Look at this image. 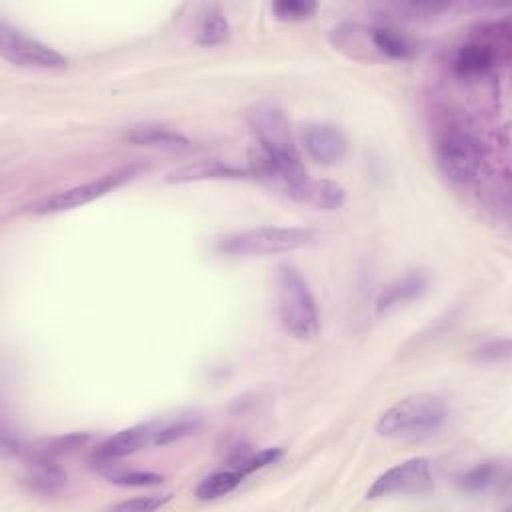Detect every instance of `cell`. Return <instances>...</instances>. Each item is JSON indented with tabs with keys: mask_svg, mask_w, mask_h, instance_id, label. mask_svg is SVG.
I'll return each mask as SVG.
<instances>
[{
	"mask_svg": "<svg viewBox=\"0 0 512 512\" xmlns=\"http://www.w3.org/2000/svg\"><path fill=\"white\" fill-rule=\"evenodd\" d=\"M446 418V406L440 396L416 392L400 398L386 408L378 422L376 432L384 438L414 440L436 432Z\"/></svg>",
	"mask_w": 512,
	"mask_h": 512,
	"instance_id": "1",
	"label": "cell"
},
{
	"mask_svg": "<svg viewBox=\"0 0 512 512\" xmlns=\"http://www.w3.org/2000/svg\"><path fill=\"white\" fill-rule=\"evenodd\" d=\"M276 302L284 330L298 338L310 340L318 332V308L306 278L292 264H282L276 272Z\"/></svg>",
	"mask_w": 512,
	"mask_h": 512,
	"instance_id": "2",
	"label": "cell"
},
{
	"mask_svg": "<svg viewBox=\"0 0 512 512\" xmlns=\"http://www.w3.org/2000/svg\"><path fill=\"white\" fill-rule=\"evenodd\" d=\"M316 232L300 226H256L228 234L216 242V250L230 256L282 254L312 244Z\"/></svg>",
	"mask_w": 512,
	"mask_h": 512,
	"instance_id": "3",
	"label": "cell"
},
{
	"mask_svg": "<svg viewBox=\"0 0 512 512\" xmlns=\"http://www.w3.org/2000/svg\"><path fill=\"white\" fill-rule=\"evenodd\" d=\"M484 144L466 130H448L436 144V164L452 184L472 182L484 164Z\"/></svg>",
	"mask_w": 512,
	"mask_h": 512,
	"instance_id": "4",
	"label": "cell"
},
{
	"mask_svg": "<svg viewBox=\"0 0 512 512\" xmlns=\"http://www.w3.org/2000/svg\"><path fill=\"white\" fill-rule=\"evenodd\" d=\"M138 172H140V166H134V164L118 168V170H112V172L102 174V176H98L94 180H88L84 184H76L72 188L54 192V194H50V196L30 204L28 210L32 214H56V212L78 208L82 204H88V202H92L96 198L106 196L114 188H118L124 182L132 180Z\"/></svg>",
	"mask_w": 512,
	"mask_h": 512,
	"instance_id": "5",
	"label": "cell"
},
{
	"mask_svg": "<svg viewBox=\"0 0 512 512\" xmlns=\"http://www.w3.org/2000/svg\"><path fill=\"white\" fill-rule=\"evenodd\" d=\"M254 144L276 156H300L286 112L272 102H260L246 114Z\"/></svg>",
	"mask_w": 512,
	"mask_h": 512,
	"instance_id": "6",
	"label": "cell"
},
{
	"mask_svg": "<svg viewBox=\"0 0 512 512\" xmlns=\"http://www.w3.org/2000/svg\"><path fill=\"white\" fill-rule=\"evenodd\" d=\"M0 54L18 66H32L42 70H62L68 66V58L64 54L12 28L6 20L0 22Z\"/></svg>",
	"mask_w": 512,
	"mask_h": 512,
	"instance_id": "7",
	"label": "cell"
},
{
	"mask_svg": "<svg viewBox=\"0 0 512 512\" xmlns=\"http://www.w3.org/2000/svg\"><path fill=\"white\" fill-rule=\"evenodd\" d=\"M432 488L428 458H408L382 472L366 490V498H384L392 494H424Z\"/></svg>",
	"mask_w": 512,
	"mask_h": 512,
	"instance_id": "8",
	"label": "cell"
},
{
	"mask_svg": "<svg viewBox=\"0 0 512 512\" xmlns=\"http://www.w3.org/2000/svg\"><path fill=\"white\" fill-rule=\"evenodd\" d=\"M300 138L306 154L322 166L340 162L348 150L346 134L328 122H308L302 126Z\"/></svg>",
	"mask_w": 512,
	"mask_h": 512,
	"instance_id": "9",
	"label": "cell"
},
{
	"mask_svg": "<svg viewBox=\"0 0 512 512\" xmlns=\"http://www.w3.org/2000/svg\"><path fill=\"white\" fill-rule=\"evenodd\" d=\"M158 428H160V422H144L112 434L100 446L94 448L92 462L98 466H110L112 462L142 450L146 444L154 440Z\"/></svg>",
	"mask_w": 512,
	"mask_h": 512,
	"instance_id": "10",
	"label": "cell"
},
{
	"mask_svg": "<svg viewBox=\"0 0 512 512\" xmlns=\"http://www.w3.org/2000/svg\"><path fill=\"white\" fill-rule=\"evenodd\" d=\"M22 482L36 494L52 496L66 486V472L54 462V458L28 454Z\"/></svg>",
	"mask_w": 512,
	"mask_h": 512,
	"instance_id": "11",
	"label": "cell"
},
{
	"mask_svg": "<svg viewBox=\"0 0 512 512\" xmlns=\"http://www.w3.org/2000/svg\"><path fill=\"white\" fill-rule=\"evenodd\" d=\"M496 62V44L492 38H470L462 44L452 60L458 76H476L488 72Z\"/></svg>",
	"mask_w": 512,
	"mask_h": 512,
	"instance_id": "12",
	"label": "cell"
},
{
	"mask_svg": "<svg viewBox=\"0 0 512 512\" xmlns=\"http://www.w3.org/2000/svg\"><path fill=\"white\" fill-rule=\"evenodd\" d=\"M124 140L134 146H150L164 150H186L190 148V140L164 124H136L124 130Z\"/></svg>",
	"mask_w": 512,
	"mask_h": 512,
	"instance_id": "13",
	"label": "cell"
},
{
	"mask_svg": "<svg viewBox=\"0 0 512 512\" xmlns=\"http://www.w3.org/2000/svg\"><path fill=\"white\" fill-rule=\"evenodd\" d=\"M248 170L222 160H198L184 164L166 174L168 182H196V180H220V178H246Z\"/></svg>",
	"mask_w": 512,
	"mask_h": 512,
	"instance_id": "14",
	"label": "cell"
},
{
	"mask_svg": "<svg viewBox=\"0 0 512 512\" xmlns=\"http://www.w3.org/2000/svg\"><path fill=\"white\" fill-rule=\"evenodd\" d=\"M426 276L422 272H408L394 282H390L376 298V312L384 314L390 312L414 298H418L426 290Z\"/></svg>",
	"mask_w": 512,
	"mask_h": 512,
	"instance_id": "15",
	"label": "cell"
},
{
	"mask_svg": "<svg viewBox=\"0 0 512 512\" xmlns=\"http://www.w3.org/2000/svg\"><path fill=\"white\" fill-rule=\"evenodd\" d=\"M372 48L390 60H406L416 54V42L398 28L374 26L366 32Z\"/></svg>",
	"mask_w": 512,
	"mask_h": 512,
	"instance_id": "16",
	"label": "cell"
},
{
	"mask_svg": "<svg viewBox=\"0 0 512 512\" xmlns=\"http://www.w3.org/2000/svg\"><path fill=\"white\" fill-rule=\"evenodd\" d=\"M246 476L236 464H230L228 468L216 470L208 474L198 486H196V498L198 500H216L226 494H230Z\"/></svg>",
	"mask_w": 512,
	"mask_h": 512,
	"instance_id": "17",
	"label": "cell"
},
{
	"mask_svg": "<svg viewBox=\"0 0 512 512\" xmlns=\"http://www.w3.org/2000/svg\"><path fill=\"white\" fill-rule=\"evenodd\" d=\"M90 438L92 436L88 432H70V434H62V436L44 438L34 448H30L28 454L46 456V458H54L56 460L62 454H70V452L86 446L90 442Z\"/></svg>",
	"mask_w": 512,
	"mask_h": 512,
	"instance_id": "18",
	"label": "cell"
},
{
	"mask_svg": "<svg viewBox=\"0 0 512 512\" xmlns=\"http://www.w3.org/2000/svg\"><path fill=\"white\" fill-rule=\"evenodd\" d=\"M228 34H230V26L220 10L208 8L204 14H200L196 24V42L200 46L222 44L228 38Z\"/></svg>",
	"mask_w": 512,
	"mask_h": 512,
	"instance_id": "19",
	"label": "cell"
},
{
	"mask_svg": "<svg viewBox=\"0 0 512 512\" xmlns=\"http://www.w3.org/2000/svg\"><path fill=\"white\" fill-rule=\"evenodd\" d=\"M346 190L334 180H312L306 204L320 210H336L344 204Z\"/></svg>",
	"mask_w": 512,
	"mask_h": 512,
	"instance_id": "20",
	"label": "cell"
},
{
	"mask_svg": "<svg viewBox=\"0 0 512 512\" xmlns=\"http://www.w3.org/2000/svg\"><path fill=\"white\" fill-rule=\"evenodd\" d=\"M496 480H498V466H494L492 462H484V464H478V466L470 468L468 472H464L458 478V484L466 492H482V490L490 488Z\"/></svg>",
	"mask_w": 512,
	"mask_h": 512,
	"instance_id": "21",
	"label": "cell"
},
{
	"mask_svg": "<svg viewBox=\"0 0 512 512\" xmlns=\"http://www.w3.org/2000/svg\"><path fill=\"white\" fill-rule=\"evenodd\" d=\"M272 12L282 22H302L316 12V2L308 0H278L272 4Z\"/></svg>",
	"mask_w": 512,
	"mask_h": 512,
	"instance_id": "22",
	"label": "cell"
},
{
	"mask_svg": "<svg viewBox=\"0 0 512 512\" xmlns=\"http://www.w3.org/2000/svg\"><path fill=\"white\" fill-rule=\"evenodd\" d=\"M200 426V422L196 418H178L170 424H160L152 444L156 446H164V444H170V442H176V440H182L186 436H190L192 432H196Z\"/></svg>",
	"mask_w": 512,
	"mask_h": 512,
	"instance_id": "23",
	"label": "cell"
},
{
	"mask_svg": "<svg viewBox=\"0 0 512 512\" xmlns=\"http://www.w3.org/2000/svg\"><path fill=\"white\" fill-rule=\"evenodd\" d=\"M108 480L112 484H118V486H158L164 482V478L156 472H146V470H122V472H108L106 474Z\"/></svg>",
	"mask_w": 512,
	"mask_h": 512,
	"instance_id": "24",
	"label": "cell"
},
{
	"mask_svg": "<svg viewBox=\"0 0 512 512\" xmlns=\"http://www.w3.org/2000/svg\"><path fill=\"white\" fill-rule=\"evenodd\" d=\"M172 496L170 494H150V496H136L124 502H118L114 506H110V510L116 512H150V510H158L162 508Z\"/></svg>",
	"mask_w": 512,
	"mask_h": 512,
	"instance_id": "25",
	"label": "cell"
},
{
	"mask_svg": "<svg viewBox=\"0 0 512 512\" xmlns=\"http://www.w3.org/2000/svg\"><path fill=\"white\" fill-rule=\"evenodd\" d=\"M508 352H510V344H508L506 338H504V340H492V342H488V344H484V346H480V348L476 350V358H478V360H490V362H494V360L506 358Z\"/></svg>",
	"mask_w": 512,
	"mask_h": 512,
	"instance_id": "26",
	"label": "cell"
}]
</instances>
